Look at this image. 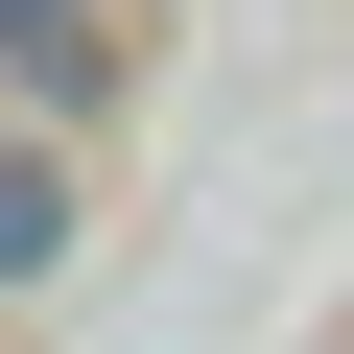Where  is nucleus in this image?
<instances>
[{"label":"nucleus","mask_w":354,"mask_h":354,"mask_svg":"<svg viewBox=\"0 0 354 354\" xmlns=\"http://www.w3.org/2000/svg\"><path fill=\"white\" fill-rule=\"evenodd\" d=\"M48 236H71V213H48V165H0V283H24Z\"/></svg>","instance_id":"obj_1"}]
</instances>
